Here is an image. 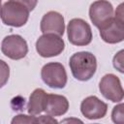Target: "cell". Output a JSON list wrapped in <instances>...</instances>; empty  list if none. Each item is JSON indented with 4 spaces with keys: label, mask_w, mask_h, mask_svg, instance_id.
<instances>
[{
    "label": "cell",
    "mask_w": 124,
    "mask_h": 124,
    "mask_svg": "<svg viewBox=\"0 0 124 124\" xmlns=\"http://www.w3.org/2000/svg\"><path fill=\"white\" fill-rule=\"evenodd\" d=\"M1 9H2V5H1V0H0V16H1Z\"/></svg>",
    "instance_id": "44dd1931"
},
{
    "label": "cell",
    "mask_w": 124,
    "mask_h": 124,
    "mask_svg": "<svg viewBox=\"0 0 124 124\" xmlns=\"http://www.w3.org/2000/svg\"><path fill=\"white\" fill-rule=\"evenodd\" d=\"M99 90L101 94L108 101L113 103H120L123 100L124 91L119 78L113 74L105 75L100 83Z\"/></svg>",
    "instance_id": "52a82bcc"
},
{
    "label": "cell",
    "mask_w": 124,
    "mask_h": 124,
    "mask_svg": "<svg viewBox=\"0 0 124 124\" xmlns=\"http://www.w3.org/2000/svg\"><path fill=\"white\" fill-rule=\"evenodd\" d=\"M113 7L108 0H97L90 5L89 17L91 22L99 29L113 17Z\"/></svg>",
    "instance_id": "ba28073f"
},
{
    "label": "cell",
    "mask_w": 124,
    "mask_h": 124,
    "mask_svg": "<svg viewBox=\"0 0 124 124\" xmlns=\"http://www.w3.org/2000/svg\"><path fill=\"white\" fill-rule=\"evenodd\" d=\"M10 78V67L2 59H0V88H2L9 80Z\"/></svg>",
    "instance_id": "5bb4252c"
},
{
    "label": "cell",
    "mask_w": 124,
    "mask_h": 124,
    "mask_svg": "<svg viewBox=\"0 0 124 124\" xmlns=\"http://www.w3.org/2000/svg\"><path fill=\"white\" fill-rule=\"evenodd\" d=\"M12 123H37V117L35 115H26V114H18L15 116L12 120Z\"/></svg>",
    "instance_id": "2e32d148"
},
{
    "label": "cell",
    "mask_w": 124,
    "mask_h": 124,
    "mask_svg": "<svg viewBox=\"0 0 124 124\" xmlns=\"http://www.w3.org/2000/svg\"><path fill=\"white\" fill-rule=\"evenodd\" d=\"M65 48L61 36L55 34H43L36 42V50L40 56L47 58L59 55Z\"/></svg>",
    "instance_id": "5b68a950"
},
{
    "label": "cell",
    "mask_w": 124,
    "mask_h": 124,
    "mask_svg": "<svg viewBox=\"0 0 124 124\" xmlns=\"http://www.w3.org/2000/svg\"><path fill=\"white\" fill-rule=\"evenodd\" d=\"M69 66L76 79L87 81L96 73L97 59L95 55L89 51H78L70 57Z\"/></svg>",
    "instance_id": "6da1fadb"
},
{
    "label": "cell",
    "mask_w": 124,
    "mask_h": 124,
    "mask_svg": "<svg viewBox=\"0 0 124 124\" xmlns=\"http://www.w3.org/2000/svg\"><path fill=\"white\" fill-rule=\"evenodd\" d=\"M30 11L22 4L9 0L5 2L1 9V19L5 25L12 27L23 26L29 18Z\"/></svg>",
    "instance_id": "7a4b0ae2"
},
{
    "label": "cell",
    "mask_w": 124,
    "mask_h": 124,
    "mask_svg": "<svg viewBox=\"0 0 124 124\" xmlns=\"http://www.w3.org/2000/svg\"><path fill=\"white\" fill-rule=\"evenodd\" d=\"M40 29L43 34H55L58 36H63L65 31L63 16L55 11L47 12L41 19Z\"/></svg>",
    "instance_id": "8fae6325"
},
{
    "label": "cell",
    "mask_w": 124,
    "mask_h": 124,
    "mask_svg": "<svg viewBox=\"0 0 124 124\" xmlns=\"http://www.w3.org/2000/svg\"><path fill=\"white\" fill-rule=\"evenodd\" d=\"M69 42L78 46H87L92 41V30L90 25L82 18H73L67 26Z\"/></svg>",
    "instance_id": "3957f363"
},
{
    "label": "cell",
    "mask_w": 124,
    "mask_h": 124,
    "mask_svg": "<svg viewBox=\"0 0 124 124\" xmlns=\"http://www.w3.org/2000/svg\"><path fill=\"white\" fill-rule=\"evenodd\" d=\"M46 94L47 93H46V91L42 88H36L31 93L27 105V111L29 114L38 115L44 111Z\"/></svg>",
    "instance_id": "4fadbf2b"
},
{
    "label": "cell",
    "mask_w": 124,
    "mask_h": 124,
    "mask_svg": "<svg viewBox=\"0 0 124 124\" xmlns=\"http://www.w3.org/2000/svg\"><path fill=\"white\" fill-rule=\"evenodd\" d=\"M111 119L114 123H123L124 115H123V104L120 102L119 105L115 106L111 111Z\"/></svg>",
    "instance_id": "9a60e30c"
},
{
    "label": "cell",
    "mask_w": 124,
    "mask_h": 124,
    "mask_svg": "<svg viewBox=\"0 0 124 124\" xmlns=\"http://www.w3.org/2000/svg\"><path fill=\"white\" fill-rule=\"evenodd\" d=\"M2 53L10 59L19 60L26 56L28 52V46L26 41L16 34L6 36L1 43Z\"/></svg>",
    "instance_id": "8992f818"
},
{
    "label": "cell",
    "mask_w": 124,
    "mask_h": 124,
    "mask_svg": "<svg viewBox=\"0 0 124 124\" xmlns=\"http://www.w3.org/2000/svg\"><path fill=\"white\" fill-rule=\"evenodd\" d=\"M80 111L87 119H100L106 116L108 105L101 101L97 96H88L82 100L80 104Z\"/></svg>",
    "instance_id": "30bf717a"
},
{
    "label": "cell",
    "mask_w": 124,
    "mask_h": 124,
    "mask_svg": "<svg viewBox=\"0 0 124 124\" xmlns=\"http://www.w3.org/2000/svg\"><path fill=\"white\" fill-rule=\"evenodd\" d=\"M72 121H74V122H81L80 120H78V119H73V118H71V119H65V120H63L62 122H72Z\"/></svg>",
    "instance_id": "ffe728a7"
},
{
    "label": "cell",
    "mask_w": 124,
    "mask_h": 124,
    "mask_svg": "<svg viewBox=\"0 0 124 124\" xmlns=\"http://www.w3.org/2000/svg\"><path fill=\"white\" fill-rule=\"evenodd\" d=\"M57 123V121L50 115H41L37 117V123Z\"/></svg>",
    "instance_id": "d6986e66"
},
{
    "label": "cell",
    "mask_w": 124,
    "mask_h": 124,
    "mask_svg": "<svg viewBox=\"0 0 124 124\" xmlns=\"http://www.w3.org/2000/svg\"><path fill=\"white\" fill-rule=\"evenodd\" d=\"M16 2H18L20 4H22L23 6H25L29 11H33L38 3V0H13Z\"/></svg>",
    "instance_id": "ac0fdd59"
},
{
    "label": "cell",
    "mask_w": 124,
    "mask_h": 124,
    "mask_svg": "<svg viewBox=\"0 0 124 124\" xmlns=\"http://www.w3.org/2000/svg\"><path fill=\"white\" fill-rule=\"evenodd\" d=\"M113 67L120 73H123V50L121 49L113 57Z\"/></svg>",
    "instance_id": "e0dca14e"
},
{
    "label": "cell",
    "mask_w": 124,
    "mask_h": 124,
    "mask_svg": "<svg viewBox=\"0 0 124 124\" xmlns=\"http://www.w3.org/2000/svg\"><path fill=\"white\" fill-rule=\"evenodd\" d=\"M100 30V36L102 40L108 44H117L124 39V23L123 18L113 16L106 24H104Z\"/></svg>",
    "instance_id": "9c48e42d"
},
{
    "label": "cell",
    "mask_w": 124,
    "mask_h": 124,
    "mask_svg": "<svg viewBox=\"0 0 124 124\" xmlns=\"http://www.w3.org/2000/svg\"><path fill=\"white\" fill-rule=\"evenodd\" d=\"M69 108V101L63 95L46 94L44 111L50 116L64 115Z\"/></svg>",
    "instance_id": "7c38bea8"
},
{
    "label": "cell",
    "mask_w": 124,
    "mask_h": 124,
    "mask_svg": "<svg viewBox=\"0 0 124 124\" xmlns=\"http://www.w3.org/2000/svg\"><path fill=\"white\" fill-rule=\"evenodd\" d=\"M43 81L50 88H64L67 84V73L65 67L59 62H49L41 70Z\"/></svg>",
    "instance_id": "277c9868"
}]
</instances>
